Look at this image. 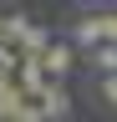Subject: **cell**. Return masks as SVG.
<instances>
[{"instance_id": "obj_6", "label": "cell", "mask_w": 117, "mask_h": 122, "mask_svg": "<svg viewBox=\"0 0 117 122\" xmlns=\"http://www.w3.org/2000/svg\"><path fill=\"white\" fill-rule=\"evenodd\" d=\"M97 25H102V41L117 46V10H102V15H97Z\"/></svg>"}, {"instance_id": "obj_8", "label": "cell", "mask_w": 117, "mask_h": 122, "mask_svg": "<svg viewBox=\"0 0 117 122\" xmlns=\"http://www.w3.org/2000/svg\"><path fill=\"white\" fill-rule=\"evenodd\" d=\"M5 15H10V10H5V5H0V25H5Z\"/></svg>"}, {"instance_id": "obj_2", "label": "cell", "mask_w": 117, "mask_h": 122, "mask_svg": "<svg viewBox=\"0 0 117 122\" xmlns=\"http://www.w3.org/2000/svg\"><path fill=\"white\" fill-rule=\"evenodd\" d=\"M71 41H51L46 46V56H41V71H46V81H66V71H71Z\"/></svg>"}, {"instance_id": "obj_4", "label": "cell", "mask_w": 117, "mask_h": 122, "mask_svg": "<svg viewBox=\"0 0 117 122\" xmlns=\"http://www.w3.org/2000/svg\"><path fill=\"white\" fill-rule=\"evenodd\" d=\"M51 41H56V36H51L46 25L25 20V30H20V41H15V51H20V56H46V46H51Z\"/></svg>"}, {"instance_id": "obj_7", "label": "cell", "mask_w": 117, "mask_h": 122, "mask_svg": "<svg viewBox=\"0 0 117 122\" xmlns=\"http://www.w3.org/2000/svg\"><path fill=\"white\" fill-rule=\"evenodd\" d=\"M97 92H102V102H112V107H117V76H102V86H97Z\"/></svg>"}, {"instance_id": "obj_3", "label": "cell", "mask_w": 117, "mask_h": 122, "mask_svg": "<svg viewBox=\"0 0 117 122\" xmlns=\"http://www.w3.org/2000/svg\"><path fill=\"white\" fill-rule=\"evenodd\" d=\"M36 107H41V122H61V117L71 112V97H66V86H61V81H51L46 92H41V102H36Z\"/></svg>"}, {"instance_id": "obj_5", "label": "cell", "mask_w": 117, "mask_h": 122, "mask_svg": "<svg viewBox=\"0 0 117 122\" xmlns=\"http://www.w3.org/2000/svg\"><path fill=\"white\" fill-rule=\"evenodd\" d=\"M92 66H97L102 76H117V46H107V41H102L97 51H92Z\"/></svg>"}, {"instance_id": "obj_1", "label": "cell", "mask_w": 117, "mask_h": 122, "mask_svg": "<svg viewBox=\"0 0 117 122\" xmlns=\"http://www.w3.org/2000/svg\"><path fill=\"white\" fill-rule=\"evenodd\" d=\"M46 71H41V56H20V66H15V92L25 102H41V92H46Z\"/></svg>"}]
</instances>
